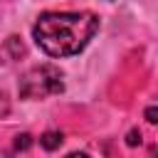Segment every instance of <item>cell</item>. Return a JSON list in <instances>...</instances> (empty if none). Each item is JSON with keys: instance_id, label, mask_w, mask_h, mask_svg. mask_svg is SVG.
Instances as JSON below:
<instances>
[{"instance_id": "cell-6", "label": "cell", "mask_w": 158, "mask_h": 158, "mask_svg": "<svg viewBox=\"0 0 158 158\" xmlns=\"http://www.w3.org/2000/svg\"><path fill=\"white\" fill-rule=\"evenodd\" d=\"M136 143H141V133L138 131H131L128 133V146H136Z\"/></svg>"}, {"instance_id": "cell-7", "label": "cell", "mask_w": 158, "mask_h": 158, "mask_svg": "<svg viewBox=\"0 0 158 158\" xmlns=\"http://www.w3.org/2000/svg\"><path fill=\"white\" fill-rule=\"evenodd\" d=\"M146 118H148V123H156L158 118H156V106H151L148 111H146Z\"/></svg>"}, {"instance_id": "cell-4", "label": "cell", "mask_w": 158, "mask_h": 158, "mask_svg": "<svg viewBox=\"0 0 158 158\" xmlns=\"http://www.w3.org/2000/svg\"><path fill=\"white\" fill-rule=\"evenodd\" d=\"M27 146H30V136H27V133H22V136L15 138V151H25Z\"/></svg>"}, {"instance_id": "cell-1", "label": "cell", "mask_w": 158, "mask_h": 158, "mask_svg": "<svg viewBox=\"0 0 158 158\" xmlns=\"http://www.w3.org/2000/svg\"><path fill=\"white\" fill-rule=\"evenodd\" d=\"M99 30V17L94 12H44L35 27V42L52 57H72L86 47V42Z\"/></svg>"}, {"instance_id": "cell-2", "label": "cell", "mask_w": 158, "mask_h": 158, "mask_svg": "<svg viewBox=\"0 0 158 158\" xmlns=\"http://www.w3.org/2000/svg\"><path fill=\"white\" fill-rule=\"evenodd\" d=\"M64 89L62 84V72L52 64H40L32 67L22 79H20V96L22 99H47L54 96Z\"/></svg>"}, {"instance_id": "cell-5", "label": "cell", "mask_w": 158, "mask_h": 158, "mask_svg": "<svg viewBox=\"0 0 158 158\" xmlns=\"http://www.w3.org/2000/svg\"><path fill=\"white\" fill-rule=\"evenodd\" d=\"M7 111H10V101H7V96L0 91V118L7 116Z\"/></svg>"}, {"instance_id": "cell-3", "label": "cell", "mask_w": 158, "mask_h": 158, "mask_svg": "<svg viewBox=\"0 0 158 158\" xmlns=\"http://www.w3.org/2000/svg\"><path fill=\"white\" fill-rule=\"evenodd\" d=\"M40 143H42L47 151H54V148L62 146V133H57V131H47V133L40 138Z\"/></svg>"}]
</instances>
